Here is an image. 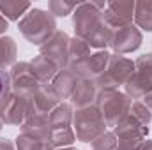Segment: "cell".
Masks as SVG:
<instances>
[{
  "label": "cell",
  "instance_id": "6da1fadb",
  "mask_svg": "<svg viewBox=\"0 0 152 150\" xmlns=\"http://www.w3.org/2000/svg\"><path fill=\"white\" fill-rule=\"evenodd\" d=\"M104 7L106 2H81L73 12L75 37L83 39L90 48H96L97 51L106 50L113 36V30L103 20Z\"/></svg>",
  "mask_w": 152,
  "mask_h": 150
},
{
  "label": "cell",
  "instance_id": "7a4b0ae2",
  "mask_svg": "<svg viewBox=\"0 0 152 150\" xmlns=\"http://www.w3.org/2000/svg\"><path fill=\"white\" fill-rule=\"evenodd\" d=\"M18 28L30 44L41 46L57 32V20L50 11L32 7L20 20Z\"/></svg>",
  "mask_w": 152,
  "mask_h": 150
},
{
  "label": "cell",
  "instance_id": "3957f363",
  "mask_svg": "<svg viewBox=\"0 0 152 150\" xmlns=\"http://www.w3.org/2000/svg\"><path fill=\"white\" fill-rule=\"evenodd\" d=\"M73 125H75L76 140L81 143L96 141L101 134L106 133V127H108L103 113L99 111V108L96 104H92L88 108L76 110L75 117H73Z\"/></svg>",
  "mask_w": 152,
  "mask_h": 150
},
{
  "label": "cell",
  "instance_id": "277c9868",
  "mask_svg": "<svg viewBox=\"0 0 152 150\" xmlns=\"http://www.w3.org/2000/svg\"><path fill=\"white\" fill-rule=\"evenodd\" d=\"M133 101L120 90H97L96 106L103 113L108 127H115L124 117L129 115Z\"/></svg>",
  "mask_w": 152,
  "mask_h": 150
},
{
  "label": "cell",
  "instance_id": "5b68a950",
  "mask_svg": "<svg viewBox=\"0 0 152 150\" xmlns=\"http://www.w3.org/2000/svg\"><path fill=\"white\" fill-rule=\"evenodd\" d=\"M134 73V62L131 58H126L122 55L112 53L108 67L94 83L97 90H118V87H124L127 79Z\"/></svg>",
  "mask_w": 152,
  "mask_h": 150
},
{
  "label": "cell",
  "instance_id": "8992f818",
  "mask_svg": "<svg viewBox=\"0 0 152 150\" xmlns=\"http://www.w3.org/2000/svg\"><path fill=\"white\" fill-rule=\"evenodd\" d=\"M124 88L129 99H143L152 92V53H143L134 60V73Z\"/></svg>",
  "mask_w": 152,
  "mask_h": 150
},
{
  "label": "cell",
  "instance_id": "52a82bcc",
  "mask_svg": "<svg viewBox=\"0 0 152 150\" xmlns=\"http://www.w3.org/2000/svg\"><path fill=\"white\" fill-rule=\"evenodd\" d=\"M9 74H11V92L25 99L32 97L41 87H44L36 78L30 62H16Z\"/></svg>",
  "mask_w": 152,
  "mask_h": 150
},
{
  "label": "cell",
  "instance_id": "ba28073f",
  "mask_svg": "<svg viewBox=\"0 0 152 150\" xmlns=\"http://www.w3.org/2000/svg\"><path fill=\"white\" fill-rule=\"evenodd\" d=\"M69 42L71 37L66 32L57 30L44 44L39 46V55L51 60L58 69H66L69 66Z\"/></svg>",
  "mask_w": 152,
  "mask_h": 150
},
{
  "label": "cell",
  "instance_id": "9c48e42d",
  "mask_svg": "<svg viewBox=\"0 0 152 150\" xmlns=\"http://www.w3.org/2000/svg\"><path fill=\"white\" fill-rule=\"evenodd\" d=\"M134 4L136 2H124V0L106 2L104 12H103L104 23L112 30H118V28L133 25V20H134Z\"/></svg>",
  "mask_w": 152,
  "mask_h": 150
},
{
  "label": "cell",
  "instance_id": "30bf717a",
  "mask_svg": "<svg viewBox=\"0 0 152 150\" xmlns=\"http://www.w3.org/2000/svg\"><path fill=\"white\" fill-rule=\"evenodd\" d=\"M28 99L16 95L14 92H9L0 101V118L4 125H21L27 118Z\"/></svg>",
  "mask_w": 152,
  "mask_h": 150
},
{
  "label": "cell",
  "instance_id": "8fae6325",
  "mask_svg": "<svg viewBox=\"0 0 152 150\" xmlns=\"http://www.w3.org/2000/svg\"><path fill=\"white\" fill-rule=\"evenodd\" d=\"M143 42V36L136 25H129L124 28L113 30V36L110 41V48L113 50L115 55H126L136 51Z\"/></svg>",
  "mask_w": 152,
  "mask_h": 150
},
{
  "label": "cell",
  "instance_id": "7c38bea8",
  "mask_svg": "<svg viewBox=\"0 0 152 150\" xmlns=\"http://www.w3.org/2000/svg\"><path fill=\"white\" fill-rule=\"evenodd\" d=\"M110 57H112V53H108L106 50H99L96 53H90L88 58H85L80 66L73 67L71 71H75L76 74H78V78H81V79L96 81L99 76L106 71Z\"/></svg>",
  "mask_w": 152,
  "mask_h": 150
},
{
  "label": "cell",
  "instance_id": "4fadbf2b",
  "mask_svg": "<svg viewBox=\"0 0 152 150\" xmlns=\"http://www.w3.org/2000/svg\"><path fill=\"white\" fill-rule=\"evenodd\" d=\"M58 104H60V101L51 92L50 85H44V87L39 88L32 97H28L27 117H48Z\"/></svg>",
  "mask_w": 152,
  "mask_h": 150
},
{
  "label": "cell",
  "instance_id": "5bb4252c",
  "mask_svg": "<svg viewBox=\"0 0 152 150\" xmlns=\"http://www.w3.org/2000/svg\"><path fill=\"white\" fill-rule=\"evenodd\" d=\"M78 81H80L78 74L75 71H71L69 67H66V69H60L57 73V76L53 78V81L50 83V88L58 97V101L64 103V99H71Z\"/></svg>",
  "mask_w": 152,
  "mask_h": 150
},
{
  "label": "cell",
  "instance_id": "9a60e30c",
  "mask_svg": "<svg viewBox=\"0 0 152 150\" xmlns=\"http://www.w3.org/2000/svg\"><path fill=\"white\" fill-rule=\"evenodd\" d=\"M113 134L117 140H145L149 134V125H143L133 115H127L113 127Z\"/></svg>",
  "mask_w": 152,
  "mask_h": 150
},
{
  "label": "cell",
  "instance_id": "2e32d148",
  "mask_svg": "<svg viewBox=\"0 0 152 150\" xmlns=\"http://www.w3.org/2000/svg\"><path fill=\"white\" fill-rule=\"evenodd\" d=\"M96 97H97V87L94 81L90 79H81L78 81L75 92L71 95V106L76 110L81 108H88L92 104H96Z\"/></svg>",
  "mask_w": 152,
  "mask_h": 150
},
{
  "label": "cell",
  "instance_id": "e0dca14e",
  "mask_svg": "<svg viewBox=\"0 0 152 150\" xmlns=\"http://www.w3.org/2000/svg\"><path fill=\"white\" fill-rule=\"evenodd\" d=\"M21 133L32 134L42 141H50V134H51V125L48 117H27L25 122L20 125Z\"/></svg>",
  "mask_w": 152,
  "mask_h": 150
},
{
  "label": "cell",
  "instance_id": "ac0fdd59",
  "mask_svg": "<svg viewBox=\"0 0 152 150\" xmlns=\"http://www.w3.org/2000/svg\"><path fill=\"white\" fill-rule=\"evenodd\" d=\"M30 66H32V71H34L36 78H37L42 85H50L53 81V78L57 76V73L60 71L51 60H48L42 55L34 57V60H30Z\"/></svg>",
  "mask_w": 152,
  "mask_h": 150
},
{
  "label": "cell",
  "instance_id": "d6986e66",
  "mask_svg": "<svg viewBox=\"0 0 152 150\" xmlns=\"http://www.w3.org/2000/svg\"><path fill=\"white\" fill-rule=\"evenodd\" d=\"M73 106L67 104V103H60L53 111L48 115V120H50V125H51V131L53 129H67L71 127L73 124Z\"/></svg>",
  "mask_w": 152,
  "mask_h": 150
},
{
  "label": "cell",
  "instance_id": "ffe728a7",
  "mask_svg": "<svg viewBox=\"0 0 152 150\" xmlns=\"http://www.w3.org/2000/svg\"><path fill=\"white\" fill-rule=\"evenodd\" d=\"M30 9H32L30 2H18V0L0 2V14L9 21H20V18H23Z\"/></svg>",
  "mask_w": 152,
  "mask_h": 150
},
{
  "label": "cell",
  "instance_id": "44dd1931",
  "mask_svg": "<svg viewBox=\"0 0 152 150\" xmlns=\"http://www.w3.org/2000/svg\"><path fill=\"white\" fill-rule=\"evenodd\" d=\"M90 57V46L83 41V39L73 37L69 42V69H73L76 66H80L85 58Z\"/></svg>",
  "mask_w": 152,
  "mask_h": 150
},
{
  "label": "cell",
  "instance_id": "7402d4cb",
  "mask_svg": "<svg viewBox=\"0 0 152 150\" xmlns=\"http://www.w3.org/2000/svg\"><path fill=\"white\" fill-rule=\"evenodd\" d=\"M18 57V48L14 39L9 36H0V69H5L7 66H14Z\"/></svg>",
  "mask_w": 152,
  "mask_h": 150
},
{
  "label": "cell",
  "instance_id": "603a6c76",
  "mask_svg": "<svg viewBox=\"0 0 152 150\" xmlns=\"http://www.w3.org/2000/svg\"><path fill=\"white\" fill-rule=\"evenodd\" d=\"M134 23L138 28L145 32H152V2L134 4Z\"/></svg>",
  "mask_w": 152,
  "mask_h": 150
},
{
  "label": "cell",
  "instance_id": "cb8c5ba5",
  "mask_svg": "<svg viewBox=\"0 0 152 150\" xmlns=\"http://www.w3.org/2000/svg\"><path fill=\"white\" fill-rule=\"evenodd\" d=\"M76 141V134L71 127L67 129H53L51 134H50V145L53 149H66V147H71Z\"/></svg>",
  "mask_w": 152,
  "mask_h": 150
},
{
  "label": "cell",
  "instance_id": "d4e9b609",
  "mask_svg": "<svg viewBox=\"0 0 152 150\" xmlns=\"http://www.w3.org/2000/svg\"><path fill=\"white\" fill-rule=\"evenodd\" d=\"M80 4L78 2H67V0H51L48 2V11L53 14V16H58V18H66L69 14H73L76 11Z\"/></svg>",
  "mask_w": 152,
  "mask_h": 150
},
{
  "label": "cell",
  "instance_id": "484cf974",
  "mask_svg": "<svg viewBox=\"0 0 152 150\" xmlns=\"http://www.w3.org/2000/svg\"><path fill=\"white\" fill-rule=\"evenodd\" d=\"M44 143L48 141H42L32 134H27V133H20L16 136V150H42Z\"/></svg>",
  "mask_w": 152,
  "mask_h": 150
},
{
  "label": "cell",
  "instance_id": "4316f807",
  "mask_svg": "<svg viewBox=\"0 0 152 150\" xmlns=\"http://www.w3.org/2000/svg\"><path fill=\"white\" fill-rule=\"evenodd\" d=\"M117 143H118V140H117V136L113 134V131L112 133L106 131L104 134H101L90 145H92V150H115L117 149Z\"/></svg>",
  "mask_w": 152,
  "mask_h": 150
},
{
  "label": "cell",
  "instance_id": "83f0119b",
  "mask_svg": "<svg viewBox=\"0 0 152 150\" xmlns=\"http://www.w3.org/2000/svg\"><path fill=\"white\" fill-rule=\"evenodd\" d=\"M129 115H133L138 122H142L143 125H149L152 122V113L151 110L142 103V101H134L131 104V110H129Z\"/></svg>",
  "mask_w": 152,
  "mask_h": 150
},
{
  "label": "cell",
  "instance_id": "f1b7e54d",
  "mask_svg": "<svg viewBox=\"0 0 152 150\" xmlns=\"http://www.w3.org/2000/svg\"><path fill=\"white\" fill-rule=\"evenodd\" d=\"M11 92V74L5 69H0V101Z\"/></svg>",
  "mask_w": 152,
  "mask_h": 150
},
{
  "label": "cell",
  "instance_id": "f546056e",
  "mask_svg": "<svg viewBox=\"0 0 152 150\" xmlns=\"http://www.w3.org/2000/svg\"><path fill=\"white\" fill-rule=\"evenodd\" d=\"M143 140H118L115 150H138Z\"/></svg>",
  "mask_w": 152,
  "mask_h": 150
},
{
  "label": "cell",
  "instance_id": "4dcf8cb0",
  "mask_svg": "<svg viewBox=\"0 0 152 150\" xmlns=\"http://www.w3.org/2000/svg\"><path fill=\"white\" fill-rule=\"evenodd\" d=\"M0 150H16V145L7 138H0Z\"/></svg>",
  "mask_w": 152,
  "mask_h": 150
},
{
  "label": "cell",
  "instance_id": "1f68e13d",
  "mask_svg": "<svg viewBox=\"0 0 152 150\" xmlns=\"http://www.w3.org/2000/svg\"><path fill=\"white\" fill-rule=\"evenodd\" d=\"M7 28H9V25H7V20H5V18L0 14V36H4Z\"/></svg>",
  "mask_w": 152,
  "mask_h": 150
},
{
  "label": "cell",
  "instance_id": "d6a6232c",
  "mask_svg": "<svg viewBox=\"0 0 152 150\" xmlns=\"http://www.w3.org/2000/svg\"><path fill=\"white\" fill-rule=\"evenodd\" d=\"M142 103H143V104L151 110V113H152V92H151V94H147V95L142 99Z\"/></svg>",
  "mask_w": 152,
  "mask_h": 150
},
{
  "label": "cell",
  "instance_id": "836d02e7",
  "mask_svg": "<svg viewBox=\"0 0 152 150\" xmlns=\"http://www.w3.org/2000/svg\"><path fill=\"white\" fill-rule=\"evenodd\" d=\"M138 150H152V140H143V143L138 147Z\"/></svg>",
  "mask_w": 152,
  "mask_h": 150
},
{
  "label": "cell",
  "instance_id": "e575fe53",
  "mask_svg": "<svg viewBox=\"0 0 152 150\" xmlns=\"http://www.w3.org/2000/svg\"><path fill=\"white\" fill-rule=\"evenodd\" d=\"M42 150H55V149H53V147H51L50 143H44V147H42Z\"/></svg>",
  "mask_w": 152,
  "mask_h": 150
},
{
  "label": "cell",
  "instance_id": "d590c367",
  "mask_svg": "<svg viewBox=\"0 0 152 150\" xmlns=\"http://www.w3.org/2000/svg\"><path fill=\"white\" fill-rule=\"evenodd\" d=\"M57 150H78V149H75V147H66V149H57Z\"/></svg>",
  "mask_w": 152,
  "mask_h": 150
},
{
  "label": "cell",
  "instance_id": "8d00e7d4",
  "mask_svg": "<svg viewBox=\"0 0 152 150\" xmlns=\"http://www.w3.org/2000/svg\"><path fill=\"white\" fill-rule=\"evenodd\" d=\"M2 127H4V122H2V118H0V131H2Z\"/></svg>",
  "mask_w": 152,
  "mask_h": 150
}]
</instances>
